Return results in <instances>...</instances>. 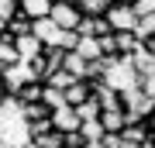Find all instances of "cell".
<instances>
[{
	"mask_svg": "<svg viewBox=\"0 0 155 148\" xmlns=\"http://www.w3.org/2000/svg\"><path fill=\"white\" fill-rule=\"evenodd\" d=\"M52 17H55V24L59 28H66V31H76L79 24H83V11H79V4L76 0H59L55 7H52Z\"/></svg>",
	"mask_w": 155,
	"mask_h": 148,
	"instance_id": "obj_1",
	"label": "cell"
},
{
	"mask_svg": "<svg viewBox=\"0 0 155 148\" xmlns=\"http://www.w3.org/2000/svg\"><path fill=\"white\" fill-rule=\"evenodd\" d=\"M31 31H35V35H38V38L45 41V48H62V38H66V28H59L52 14H48V17H38Z\"/></svg>",
	"mask_w": 155,
	"mask_h": 148,
	"instance_id": "obj_2",
	"label": "cell"
},
{
	"mask_svg": "<svg viewBox=\"0 0 155 148\" xmlns=\"http://www.w3.org/2000/svg\"><path fill=\"white\" fill-rule=\"evenodd\" d=\"M107 21H110L114 31H134L138 28V11L134 7H127V4H110V11H107Z\"/></svg>",
	"mask_w": 155,
	"mask_h": 148,
	"instance_id": "obj_3",
	"label": "cell"
},
{
	"mask_svg": "<svg viewBox=\"0 0 155 148\" xmlns=\"http://www.w3.org/2000/svg\"><path fill=\"white\" fill-rule=\"evenodd\" d=\"M52 127H59L62 134H69V131H79L83 127V117H79V110L66 104V107H55L52 110Z\"/></svg>",
	"mask_w": 155,
	"mask_h": 148,
	"instance_id": "obj_4",
	"label": "cell"
},
{
	"mask_svg": "<svg viewBox=\"0 0 155 148\" xmlns=\"http://www.w3.org/2000/svg\"><path fill=\"white\" fill-rule=\"evenodd\" d=\"M14 41H17V52H21V59H24V62L38 59V55L45 52V41H41V38H38L35 31H31V35H17Z\"/></svg>",
	"mask_w": 155,
	"mask_h": 148,
	"instance_id": "obj_5",
	"label": "cell"
},
{
	"mask_svg": "<svg viewBox=\"0 0 155 148\" xmlns=\"http://www.w3.org/2000/svg\"><path fill=\"white\" fill-rule=\"evenodd\" d=\"M45 90H48L45 79H28L21 90H17V100H21V104H41V100H45Z\"/></svg>",
	"mask_w": 155,
	"mask_h": 148,
	"instance_id": "obj_6",
	"label": "cell"
},
{
	"mask_svg": "<svg viewBox=\"0 0 155 148\" xmlns=\"http://www.w3.org/2000/svg\"><path fill=\"white\" fill-rule=\"evenodd\" d=\"M79 31L83 35H97V38H104V35H110L114 28H110V21H107V14H97V17H83V24H79Z\"/></svg>",
	"mask_w": 155,
	"mask_h": 148,
	"instance_id": "obj_7",
	"label": "cell"
},
{
	"mask_svg": "<svg viewBox=\"0 0 155 148\" xmlns=\"http://www.w3.org/2000/svg\"><path fill=\"white\" fill-rule=\"evenodd\" d=\"M31 148H66V134H62L59 127H48V131L31 138Z\"/></svg>",
	"mask_w": 155,
	"mask_h": 148,
	"instance_id": "obj_8",
	"label": "cell"
},
{
	"mask_svg": "<svg viewBox=\"0 0 155 148\" xmlns=\"http://www.w3.org/2000/svg\"><path fill=\"white\" fill-rule=\"evenodd\" d=\"M66 69H69L76 79H90V59L79 55V52H66Z\"/></svg>",
	"mask_w": 155,
	"mask_h": 148,
	"instance_id": "obj_9",
	"label": "cell"
},
{
	"mask_svg": "<svg viewBox=\"0 0 155 148\" xmlns=\"http://www.w3.org/2000/svg\"><path fill=\"white\" fill-rule=\"evenodd\" d=\"M131 62H134V69H138V76H141V79H145V76H155V55L145 48V45L131 55Z\"/></svg>",
	"mask_w": 155,
	"mask_h": 148,
	"instance_id": "obj_10",
	"label": "cell"
},
{
	"mask_svg": "<svg viewBox=\"0 0 155 148\" xmlns=\"http://www.w3.org/2000/svg\"><path fill=\"white\" fill-rule=\"evenodd\" d=\"M52 7H55V0H21V14H28V17H48L52 14Z\"/></svg>",
	"mask_w": 155,
	"mask_h": 148,
	"instance_id": "obj_11",
	"label": "cell"
},
{
	"mask_svg": "<svg viewBox=\"0 0 155 148\" xmlns=\"http://www.w3.org/2000/svg\"><path fill=\"white\" fill-rule=\"evenodd\" d=\"M79 55H86L90 62H97V59H104V45H100V38L97 35H83L79 38V48H76Z\"/></svg>",
	"mask_w": 155,
	"mask_h": 148,
	"instance_id": "obj_12",
	"label": "cell"
},
{
	"mask_svg": "<svg viewBox=\"0 0 155 148\" xmlns=\"http://www.w3.org/2000/svg\"><path fill=\"white\" fill-rule=\"evenodd\" d=\"M79 131L86 134V141H104V138H107V127H104V121H100V117L83 121V127H79Z\"/></svg>",
	"mask_w": 155,
	"mask_h": 148,
	"instance_id": "obj_13",
	"label": "cell"
},
{
	"mask_svg": "<svg viewBox=\"0 0 155 148\" xmlns=\"http://www.w3.org/2000/svg\"><path fill=\"white\" fill-rule=\"evenodd\" d=\"M31 28H35V17H28V14H17L14 21L7 24V28H0V31H11L14 38H17V35H31Z\"/></svg>",
	"mask_w": 155,
	"mask_h": 148,
	"instance_id": "obj_14",
	"label": "cell"
},
{
	"mask_svg": "<svg viewBox=\"0 0 155 148\" xmlns=\"http://www.w3.org/2000/svg\"><path fill=\"white\" fill-rule=\"evenodd\" d=\"M21 14V0H0V28H7Z\"/></svg>",
	"mask_w": 155,
	"mask_h": 148,
	"instance_id": "obj_15",
	"label": "cell"
},
{
	"mask_svg": "<svg viewBox=\"0 0 155 148\" xmlns=\"http://www.w3.org/2000/svg\"><path fill=\"white\" fill-rule=\"evenodd\" d=\"M76 4H79V11H83V14L97 17V14H107V11H110L114 0H76Z\"/></svg>",
	"mask_w": 155,
	"mask_h": 148,
	"instance_id": "obj_16",
	"label": "cell"
},
{
	"mask_svg": "<svg viewBox=\"0 0 155 148\" xmlns=\"http://www.w3.org/2000/svg\"><path fill=\"white\" fill-rule=\"evenodd\" d=\"M45 83H48V86H55V90H69V86H72V83H76V76H72V72H69L66 66H62L59 72H52V76H48V79H45Z\"/></svg>",
	"mask_w": 155,
	"mask_h": 148,
	"instance_id": "obj_17",
	"label": "cell"
},
{
	"mask_svg": "<svg viewBox=\"0 0 155 148\" xmlns=\"http://www.w3.org/2000/svg\"><path fill=\"white\" fill-rule=\"evenodd\" d=\"M134 35H138L141 41H148L152 35H155V14H145L141 21H138V28H134Z\"/></svg>",
	"mask_w": 155,
	"mask_h": 148,
	"instance_id": "obj_18",
	"label": "cell"
},
{
	"mask_svg": "<svg viewBox=\"0 0 155 148\" xmlns=\"http://www.w3.org/2000/svg\"><path fill=\"white\" fill-rule=\"evenodd\" d=\"M45 104H48L52 110H55V107H66V104H69V100H66V90L48 86V90H45Z\"/></svg>",
	"mask_w": 155,
	"mask_h": 148,
	"instance_id": "obj_19",
	"label": "cell"
},
{
	"mask_svg": "<svg viewBox=\"0 0 155 148\" xmlns=\"http://www.w3.org/2000/svg\"><path fill=\"white\" fill-rule=\"evenodd\" d=\"M48 127H52V117H41V121H31V124H28V131H31V138H35V134L48 131Z\"/></svg>",
	"mask_w": 155,
	"mask_h": 148,
	"instance_id": "obj_20",
	"label": "cell"
},
{
	"mask_svg": "<svg viewBox=\"0 0 155 148\" xmlns=\"http://www.w3.org/2000/svg\"><path fill=\"white\" fill-rule=\"evenodd\" d=\"M134 11H138V17L155 14V0H138V4H134Z\"/></svg>",
	"mask_w": 155,
	"mask_h": 148,
	"instance_id": "obj_21",
	"label": "cell"
},
{
	"mask_svg": "<svg viewBox=\"0 0 155 148\" xmlns=\"http://www.w3.org/2000/svg\"><path fill=\"white\" fill-rule=\"evenodd\" d=\"M145 48H148V52L155 55V35H152V38H148V41H145Z\"/></svg>",
	"mask_w": 155,
	"mask_h": 148,
	"instance_id": "obj_22",
	"label": "cell"
},
{
	"mask_svg": "<svg viewBox=\"0 0 155 148\" xmlns=\"http://www.w3.org/2000/svg\"><path fill=\"white\" fill-rule=\"evenodd\" d=\"M148 148H155V124H152V131H148Z\"/></svg>",
	"mask_w": 155,
	"mask_h": 148,
	"instance_id": "obj_23",
	"label": "cell"
},
{
	"mask_svg": "<svg viewBox=\"0 0 155 148\" xmlns=\"http://www.w3.org/2000/svg\"><path fill=\"white\" fill-rule=\"evenodd\" d=\"M114 4H127V7H134V4H138V0H114Z\"/></svg>",
	"mask_w": 155,
	"mask_h": 148,
	"instance_id": "obj_24",
	"label": "cell"
},
{
	"mask_svg": "<svg viewBox=\"0 0 155 148\" xmlns=\"http://www.w3.org/2000/svg\"><path fill=\"white\" fill-rule=\"evenodd\" d=\"M55 4H59V0H55Z\"/></svg>",
	"mask_w": 155,
	"mask_h": 148,
	"instance_id": "obj_25",
	"label": "cell"
}]
</instances>
